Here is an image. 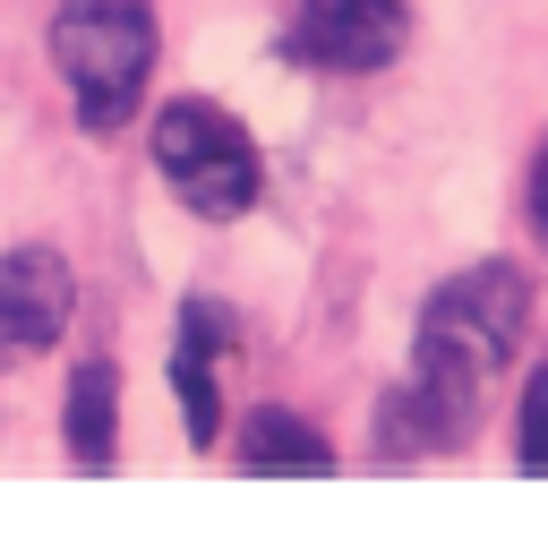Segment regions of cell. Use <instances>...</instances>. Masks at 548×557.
Here are the masks:
<instances>
[{
	"mask_svg": "<svg viewBox=\"0 0 548 557\" xmlns=\"http://www.w3.org/2000/svg\"><path fill=\"white\" fill-rule=\"evenodd\" d=\"M411 44V0H300L291 9V61L335 77L395 70Z\"/></svg>",
	"mask_w": 548,
	"mask_h": 557,
	"instance_id": "4",
	"label": "cell"
},
{
	"mask_svg": "<svg viewBox=\"0 0 548 557\" xmlns=\"http://www.w3.org/2000/svg\"><path fill=\"white\" fill-rule=\"evenodd\" d=\"M146 146H154V172L172 181V198L198 214V223H240V214L258 207V189H266L258 138H249L223 103H198V95L163 103Z\"/></svg>",
	"mask_w": 548,
	"mask_h": 557,
	"instance_id": "3",
	"label": "cell"
},
{
	"mask_svg": "<svg viewBox=\"0 0 548 557\" xmlns=\"http://www.w3.org/2000/svg\"><path fill=\"white\" fill-rule=\"evenodd\" d=\"M68 318H77V275H68L61 249H43V240H26V249H9L0 258V351H52L68 335Z\"/></svg>",
	"mask_w": 548,
	"mask_h": 557,
	"instance_id": "5",
	"label": "cell"
},
{
	"mask_svg": "<svg viewBox=\"0 0 548 557\" xmlns=\"http://www.w3.org/2000/svg\"><path fill=\"white\" fill-rule=\"evenodd\" d=\"M240 472H258V481H326L335 472V446H326V429H309L300 412H283V404H258V412L240 420Z\"/></svg>",
	"mask_w": 548,
	"mask_h": 557,
	"instance_id": "8",
	"label": "cell"
},
{
	"mask_svg": "<svg viewBox=\"0 0 548 557\" xmlns=\"http://www.w3.org/2000/svg\"><path fill=\"white\" fill-rule=\"evenodd\" d=\"M532 232H540V249H548V146H540V163H532Z\"/></svg>",
	"mask_w": 548,
	"mask_h": 557,
	"instance_id": "10",
	"label": "cell"
},
{
	"mask_svg": "<svg viewBox=\"0 0 548 557\" xmlns=\"http://www.w3.org/2000/svg\"><path fill=\"white\" fill-rule=\"evenodd\" d=\"M52 70L77 95V121L95 138L129 129L137 95L154 77V9L146 0H61L52 9Z\"/></svg>",
	"mask_w": 548,
	"mask_h": 557,
	"instance_id": "2",
	"label": "cell"
},
{
	"mask_svg": "<svg viewBox=\"0 0 548 557\" xmlns=\"http://www.w3.org/2000/svg\"><path fill=\"white\" fill-rule=\"evenodd\" d=\"M532 326V283L506 258H479L463 275H446L420 309V335H411V369L403 386H386L377 404V455L420 463V455H446L463 446L488 412V386L497 369L523 351Z\"/></svg>",
	"mask_w": 548,
	"mask_h": 557,
	"instance_id": "1",
	"label": "cell"
},
{
	"mask_svg": "<svg viewBox=\"0 0 548 557\" xmlns=\"http://www.w3.org/2000/svg\"><path fill=\"white\" fill-rule=\"evenodd\" d=\"M61 446H68V463L95 472V481L121 463V369H112V360H77V369H68Z\"/></svg>",
	"mask_w": 548,
	"mask_h": 557,
	"instance_id": "7",
	"label": "cell"
},
{
	"mask_svg": "<svg viewBox=\"0 0 548 557\" xmlns=\"http://www.w3.org/2000/svg\"><path fill=\"white\" fill-rule=\"evenodd\" d=\"M514 463H523L532 481H548V360L523 377V412H514Z\"/></svg>",
	"mask_w": 548,
	"mask_h": 557,
	"instance_id": "9",
	"label": "cell"
},
{
	"mask_svg": "<svg viewBox=\"0 0 548 557\" xmlns=\"http://www.w3.org/2000/svg\"><path fill=\"white\" fill-rule=\"evenodd\" d=\"M223 344H232V309L189 300L180 309V344H172V395H180V429H189L198 455L223 437Z\"/></svg>",
	"mask_w": 548,
	"mask_h": 557,
	"instance_id": "6",
	"label": "cell"
}]
</instances>
